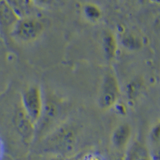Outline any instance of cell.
Here are the masks:
<instances>
[{
	"label": "cell",
	"instance_id": "5bb4252c",
	"mask_svg": "<svg viewBox=\"0 0 160 160\" xmlns=\"http://www.w3.org/2000/svg\"><path fill=\"white\" fill-rule=\"evenodd\" d=\"M2 2V0H0V3H1Z\"/></svg>",
	"mask_w": 160,
	"mask_h": 160
},
{
	"label": "cell",
	"instance_id": "30bf717a",
	"mask_svg": "<svg viewBox=\"0 0 160 160\" xmlns=\"http://www.w3.org/2000/svg\"><path fill=\"white\" fill-rule=\"evenodd\" d=\"M104 48L106 54L109 58H112L116 51V42L111 35H107L104 38Z\"/></svg>",
	"mask_w": 160,
	"mask_h": 160
},
{
	"label": "cell",
	"instance_id": "ba28073f",
	"mask_svg": "<svg viewBox=\"0 0 160 160\" xmlns=\"http://www.w3.org/2000/svg\"><path fill=\"white\" fill-rule=\"evenodd\" d=\"M131 136V128L128 124H122L115 129L113 134L112 141L114 145L118 148H123L129 141Z\"/></svg>",
	"mask_w": 160,
	"mask_h": 160
},
{
	"label": "cell",
	"instance_id": "5b68a950",
	"mask_svg": "<svg viewBox=\"0 0 160 160\" xmlns=\"http://www.w3.org/2000/svg\"><path fill=\"white\" fill-rule=\"evenodd\" d=\"M13 122L15 129L25 142H31L36 132V125L20 105L15 110Z\"/></svg>",
	"mask_w": 160,
	"mask_h": 160
},
{
	"label": "cell",
	"instance_id": "6da1fadb",
	"mask_svg": "<svg viewBox=\"0 0 160 160\" xmlns=\"http://www.w3.org/2000/svg\"><path fill=\"white\" fill-rule=\"evenodd\" d=\"M77 132L71 125L64 124L50 131L43 137L41 149L45 155L64 157L75 150L77 144Z\"/></svg>",
	"mask_w": 160,
	"mask_h": 160
},
{
	"label": "cell",
	"instance_id": "4fadbf2b",
	"mask_svg": "<svg viewBox=\"0 0 160 160\" xmlns=\"http://www.w3.org/2000/svg\"><path fill=\"white\" fill-rule=\"evenodd\" d=\"M151 1L153 2H156V3H158V2H159V0H151Z\"/></svg>",
	"mask_w": 160,
	"mask_h": 160
},
{
	"label": "cell",
	"instance_id": "8992f818",
	"mask_svg": "<svg viewBox=\"0 0 160 160\" xmlns=\"http://www.w3.org/2000/svg\"><path fill=\"white\" fill-rule=\"evenodd\" d=\"M59 113L60 108L58 102L52 97H48L46 101L44 100L42 115L36 128L39 126L40 131L43 134L45 133V135H48L51 131V128L52 131L53 126L58 119Z\"/></svg>",
	"mask_w": 160,
	"mask_h": 160
},
{
	"label": "cell",
	"instance_id": "277c9868",
	"mask_svg": "<svg viewBox=\"0 0 160 160\" xmlns=\"http://www.w3.org/2000/svg\"><path fill=\"white\" fill-rule=\"evenodd\" d=\"M119 97V87L116 77L108 74L104 77L98 98V105L102 110H108L116 104Z\"/></svg>",
	"mask_w": 160,
	"mask_h": 160
},
{
	"label": "cell",
	"instance_id": "3957f363",
	"mask_svg": "<svg viewBox=\"0 0 160 160\" xmlns=\"http://www.w3.org/2000/svg\"><path fill=\"white\" fill-rule=\"evenodd\" d=\"M43 104L42 91L38 86H31L22 92L21 106L36 126L42 115Z\"/></svg>",
	"mask_w": 160,
	"mask_h": 160
},
{
	"label": "cell",
	"instance_id": "7c38bea8",
	"mask_svg": "<svg viewBox=\"0 0 160 160\" xmlns=\"http://www.w3.org/2000/svg\"><path fill=\"white\" fill-rule=\"evenodd\" d=\"M33 3L37 4H45L46 2H48V0H31Z\"/></svg>",
	"mask_w": 160,
	"mask_h": 160
},
{
	"label": "cell",
	"instance_id": "52a82bcc",
	"mask_svg": "<svg viewBox=\"0 0 160 160\" xmlns=\"http://www.w3.org/2000/svg\"><path fill=\"white\" fill-rule=\"evenodd\" d=\"M20 17L4 0L0 3V35L11 37L13 29Z\"/></svg>",
	"mask_w": 160,
	"mask_h": 160
},
{
	"label": "cell",
	"instance_id": "7a4b0ae2",
	"mask_svg": "<svg viewBox=\"0 0 160 160\" xmlns=\"http://www.w3.org/2000/svg\"><path fill=\"white\" fill-rule=\"evenodd\" d=\"M45 30L43 22L38 18L21 17L13 29L11 37L20 42H28L37 39Z\"/></svg>",
	"mask_w": 160,
	"mask_h": 160
},
{
	"label": "cell",
	"instance_id": "9c48e42d",
	"mask_svg": "<svg viewBox=\"0 0 160 160\" xmlns=\"http://www.w3.org/2000/svg\"><path fill=\"white\" fill-rule=\"evenodd\" d=\"M4 1L8 2L15 10L20 18L30 15V12L32 9L33 6L31 0H4Z\"/></svg>",
	"mask_w": 160,
	"mask_h": 160
},
{
	"label": "cell",
	"instance_id": "8fae6325",
	"mask_svg": "<svg viewBox=\"0 0 160 160\" xmlns=\"http://www.w3.org/2000/svg\"><path fill=\"white\" fill-rule=\"evenodd\" d=\"M39 160H65L64 157L55 155H45Z\"/></svg>",
	"mask_w": 160,
	"mask_h": 160
}]
</instances>
